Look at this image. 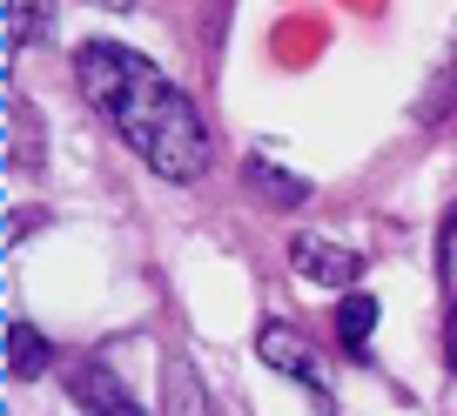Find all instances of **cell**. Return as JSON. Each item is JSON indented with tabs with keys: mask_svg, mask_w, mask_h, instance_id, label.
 <instances>
[{
	"mask_svg": "<svg viewBox=\"0 0 457 416\" xmlns=\"http://www.w3.org/2000/svg\"><path fill=\"white\" fill-rule=\"evenodd\" d=\"M74 81H81V101L108 121L162 182H202L209 175V128H202L195 101L169 81L148 54L121 41H87L74 54Z\"/></svg>",
	"mask_w": 457,
	"mask_h": 416,
	"instance_id": "6da1fadb",
	"label": "cell"
},
{
	"mask_svg": "<svg viewBox=\"0 0 457 416\" xmlns=\"http://www.w3.org/2000/svg\"><path fill=\"white\" fill-rule=\"evenodd\" d=\"M256 356L270 363L276 376H289V383H303L310 396L329 403V370H323V356L310 349L303 330H289V322H262V330H256Z\"/></svg>",
	"mask_w": 457,
	"mask_h": 416,
	"instance_id": "7a4b0ae2",
	"label": "cell"
},
{
	"mask_svg": "<svg viewBox=\"0 0 457 416\" xmlns=\"http://www.w3.org/2000/svg\"><path fill=\"white\" fill-rule=\"evenodd\" d=\"M61 383H68V396H74V410H81V416H148L142 403L129 396V383H121L108 363H95V356L68 363Z\"/></svg>",
	"mask_w": 457,
	"mask_h": 416,
	"instance_id": "3957f363",
	"label": "cell"
},
{
	"mask_svg": "<svg viewBox=\"0 0 457 416\" xmlns=\"http://www.w3.org/2000/svg\"><path fill=\"white\" fill-rule=\"evenodd\" d=\"M289 269H296L303 282L350 289V282L363 275V256H357V249H343V242H329V235H310V229H303L296 242H289Z\"/></svg>",
	"mask_w": 457,
	"mask_h": 416,
	"instance_id": "277c9868",
	"label": "cell"
},
{
	"mask_svg": "<svg viewBox=\"0 0 457 416\" xmlns=\"http://www.w3.org/2000/svg\"><path fill=\"white\" fill-rule=\"evenodd\" d=\"M7 161L21 175H41L47 161V135H41V115H34V101L21 87H7Z\"/></svg>",
	"mask_w": 457,
	"mask_h": 416,
	"instance_id": "5b68a950",
	"label": "cell"
},
{
	"mask_svg": "<svg viewBox=\"0 0 457 416\" xmlns=\"http://www.w3.org/2000/svg\"><path fill=\"white\" fill-rule=\"evenodd\" d=\"M162 416H222L209 396V383L195 376V363L175 356L169 370H162Z\"/></svg>",
	"mask_w": 457,
	"mask_h": 416,
	"instance_id": "8992f818",
	"label": "cell"
},
{
	"mask_svg": "<svg viewBox=\"0 0 457 416\" xmlns=\"http://www.w3.org/2000/svg\"><path fill=\"white\" fill-rule=\"evenodd\" d=\"M47 370H54V343H47L28 316H14L7 322V376H14V383H34V376H47Z\"/></svg>",
	"mask_w": 457,
	"mask_h": 416,
	"instance_id": "52a82bcc",
	"label": "cell"
},
{
	"mask_svg": "<svg viewBox=\"0 0 457 416\" xmlns=\"http://www.w3.org/2000/svg\"><path fill=\"white\" fill-rule=\"evenodd\" d=\"M243 175H249V188H256L262 201H283V208H303V201H310V182H303V175H289V168H276L262 148L243 161Z\"/></svg>",
	"mask_w": 457,
	"mask_h": 416,
	"instance_id": "ba28073f",
	"label": "cell"
},
{
	"mask_svg": "<svg viewBox=\"0 0 457 416\" xmlns=\"http://www.w3.org/2000/svg\"><path fill=\"white\" fill-rule=\"evenodd\" d=\"M54 34V0H7V47H41Z\"/></svg>",
	"mask_w": 457,
	"mask_h": 416,
	"instance_id": "9c48e42d",
	"label": "cell"
},
{
	"mask_svg": "<svg viewBox=\"0 0 457 416\" xmlns=\"http://www.w3.org/2000/svg\"><path fill=\"white\" fill-rule=\"evenodd\" d=\"M370 330H377V302L370 296H343L337 302V343L350 349V356H363V349H370Z\"/></svg>",
	"mask_w": 457,
	"mask_h": 416,
	"instance_id": "30bf717a",
	"label": "cell"
},
{
	"mask_svg": "<svg viewBox=\"0 0 457 416\" xmlns=\"http://www.w3.org/2000/svg\"><path fill=\"white\" fill-rule=\"evenodd\" d=\"M444 356H451V370H457V296H451V330H444Z\"/></svg>",
	"mask_w": 457,
	"mask_h": 416,
	"instance_id": "8fae6325",
	"label": "cell"
},
{
	"mask_svg": "<svg viewBox=\"0 0 457 416\" xmlns=\"http://www.w3.org/2000/svg\"><path fill=\"white\" fill-rule=\"evenodd\" d=\"M451 242H457V216H451Z\"/></svg>",
	"mask_w": 457,
	"mask_h": 416,
	"instance_id": "7c38bea8",
	"label": "cell"
}]
</instances>
